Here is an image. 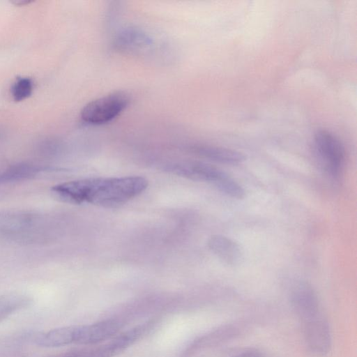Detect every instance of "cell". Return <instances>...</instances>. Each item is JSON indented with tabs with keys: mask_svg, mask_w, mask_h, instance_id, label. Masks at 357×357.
Wrapping results in <instances>:
<instances>
[{
	"mask_svg": "<svg viewBox=\"0 0 357 357\" xmlns=\"http://www.w3.org/2000/svg\"><path fill=\"white\" fill-rule=\"evenodd\" d=\"M33 89V83L29 77H19L13 84L10 93L15 101H22L31 94Z\"/></svg>",
	"mask_w": 357,
	"mask_h": 357,
	"instance_id": "obj_16",
	"label": "cell"
},
{
	"mask_svg": "<svg viewBox=\"0 0 357 357\" xmlns=\"http://www.w3.org/2000/svg\"><path fill=\"white\" fill-rule=\"evenodd\" d=\"M121 324L116 319H107L90 325L76 326L75 344H95L116 334Z\"/></svg>",
	"mask_w": 357,
	"mask_h": 357,
	"instance_id": "obj_8",
	"label": "cell"
},
{
	"mask_svg": "<svg viewBox=\"0 0 357 357\" xmlns=\"http://www.w3.org/2000/svg\"><path fill=\"white\" fill-rule=\"evenodd\" d=\"M147 186V180L138 176L100 177L59 183L53 186L52 191L61 200L68 203L113 208L139 196Z\"/></svg>",
	"mask_w": 357,
	"mask_h": 357,
	"instance_id": "obj_1",
	"label": "cell"
},
{
	"mask_svg": "<svg viewBox=\"0 0 357 357\" xmlns=\"http://www.w3.org/2000/svg\"><path fill=\"white\" fill-rule=\"evenodd\" d=\"M31 2L32 1H27V0L26 1V0L25 1H22L21 0V1H15V4L20 5V6H22V5L24 6V5H26V4H29V3H31Z\"/></svg>",
	"mask_w": 357,
	"mask_h": 357,
	"instance_id": "obj_18",
	"label": "cell"
},
{
	"mask_svg": "<svg viewBox=\"0 0 357 357\" xmlns=\"http://www.w3.org/2000/svg\"><path fill=\"white\" fill-rule=\"evenodd\" d=\"M31 299L21 294L10 293L0 296V322L13 314L28 307Z\"/></svg>",
	"mask_w": 357,
	"mask_h": 357,
	"instance_id": "obj_14",
	"label": "cell"
},
{
	"mask_svg": "<svg viewBox=\"0 0 357 357\" xmlns=\"http://www.w3.org/2000/svg\"><path fill=\"white\" fill-rule=\"evenodd\" d=\"M75 326L50 330L37 337L36 344L44 347H59L74 344Z\"/></svg>",
	"mask_w": 357,
	"mask_h": 357,
	"instance_id": "obj_12",
	"label": "cell"
},
{
	"mask_svg": "<svg viewBox=\"0 0 357 357\" xmlns=\"http://www.w3.org/2000/svg\"><path fill=\"white\" fill-rule=\"evenodd\" d=\"M232 357H264L263 354L255 349H250L240 354H238Z\"/></svg>",
	"mask_w": 357,
	"mask_h": 357,
	"instance_id": "obj_17",
	"label": "cell"
},
{
	"mask_svg": "<svg viewBox=\"0 0 357 357\" xmlns=\"http://www.w3.org/2000/svg\"><path fill=\"white\" fill-rule=\"evenodd\" d=\"M208 246L224 263L230 266L238 264L243 258L240 245L232 239L222 235H213L208 241Z\"/></svg>",
	"mask_w": 357,
	"mask_h": 357,
	"instance_id": "obj_10",
	"label": "cell"
},
{
	"mask_svg": "<svg viewBox=\"0 0 357 357\" xmlns=\"http://www.w3.org/2000/svg\"><path fill=\"white\" fill-rule=\"evenodd\" d=\"M47 168L29 163L13 165L0 172V185L33 178Z\"/></svg>",
	"mask_w": 357,
	"mask_h": 357,
	"instance_id": "obj_13",
	"label": "cell"
},
{
	"mask_svg": "<svg viewBox=\"0 0 357 357\" xmlns=\"http://www.w3.org/2000/svg\"><path fill=\"white\" fill-rule=\"evenodd\" d=\"M290 298L293 307L302 320L320 313L317 295L307 282L300 281L294 284Z\"/></svg>",
	"mask_w": 357,
	"mask_h": 357,
	"instance_id": "obj_7",
	"label": "cell"
},
{
	"mask_svg": "<svg viewBox=\"0 0 357 357\" xmlns=\"http://www.w3.org/2000/svg\"><path fill=\"white\" fill-rule=\"evenodd\" d=\"M214 185L220 191L232 198L241 199L245 197L244 189L228 175L217 181Z\"/></svg>",
	"mask_w": 357,
	"mask_h": 357,
	"instance_id": "obj_15",
	"label": "cell"
},
{
	"mask_svg": "<svg viewBox=\"0 0 357 357\" xmlns=\"http://www.w3.org/2000/svg\"><path fill=\"white\" fill-rule=\"evenodd\" d=\"M303 321L307 349L315 356H325L330 350L331 342L327 322L320 313Z\"/></svg>",
	"mask_w": 357,
	"mask_h": 357,
	"instance_id": "obj_5",
	"label": "cell"
},
{
	"mask_svg": "<svg viewBox=\"0 0 357 357\" xmlns=\"http://www.w3.org/2000/svg\"><path fill=\"white\" fill-rule=\"evenodd\" d=\"M53 220L47 214L24 211H0V238L35 243L47 241L53 234Z\"/></svg>",
	"mask_w": 357,
	"mask_h": 357,
	"instance_id": "obj_2",
	"label": "cell"
},
{
	"mask_svg": "<svg viewBox=\"0 0 357 357\" xmlns=\"http://www.w3.org/2000/svg\"><path fill=\"white\" fill-rule=\"evenodd\" d=\"M192 150L203 157L227 165H238L246 160L243 153L224 147L196 145L192 147Z\"/></svg>",
	"mask_w": 357,
	"mask_h": 357,
	"instance_id": "obj_11",
	"label": "cell"
},
{
	"mask_svg": "<svg viewBox=\"0 0 357 357\" xmlns=\"http://www.w3.org/2000/svg\"><path fill=\"white\" fill-rule=\"evenodd\" d=\"M175 174L193 180L215 184L227 174L221 169L201 162H185L172 165L169 168Z\"/></svg>",
	"mask_w": 357,
	"mask_h": 357,
	"instance_id": "obj_9",
	"label": "cell"
},
{
	"mask_svg": "<svg viewBox=\"0 0 357 357\" xmlns=\"http://www.w3.org/2000/svg\"><path fill=\"white\" fill-rule=\"evenodd\" d=\"M314 146L315 153L325 169L333 176H339L346 155L341 141L330 131L321 129L314 134Z\"/></svg>",
	"mask_w": 357,
	"mask_h": 357,
	"instance_id": "obj_4",
	"label": "cell"
},
{
	"mask_svg": "<svg viewBox=\"0 0 357 357\" xmlns=\"http://www.w3.org/2000/svg\"><path fill=\"white\" fill-rule=\"evenodd\" d=\"M129 96L116 91L88 102L81 110L80 118L89 125H101L118 116L128 105Z\"/></svg>",
	"mask_w": 357,
	"mask_h": 357,
	"instance_id": "obj_3",
	"label": "cell"
},
{
	"mask_svg": "<svg viewBox=\"0 0 357 357\" xmlns=\"http://www.w3.org/2000/svg\"><path fill=\"white\" fill-rule=\"evenodd\" d=\"M150 36L142 29L128 26L119 31L112 41L113 48L125 54H137L149 49L153 45Z\"/></svg>",
	"mask_w": 357,
	"mask_h": 357,
	"instance_id": "obj_6",
	"label": "cell"
}]
</instances>
